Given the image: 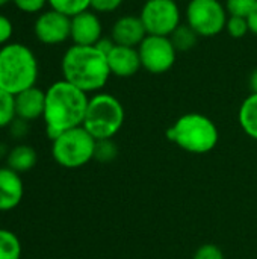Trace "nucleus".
Listing matches in <instances>:
<instances>
[{
    "label": "nucleus",
    "instance_id": "1",
    "mask_svg": "<svg viewBox=\"0 0 257 259\" xmlns=\"http://www.w3.org/2000/svg\"><path fill=\"white\" fill-rule=\"evenodd\" d=\"M89 97L67 80H58L45 90L44 123L50 141L62 132L83 124Z\"/></svg>",
    "mask_w": 257,
    "mask_h": 259
},
{
    "label": "nucleus",
    "instance_id": "2",
    "mask_svg": "<svg viewBox=\"0 0 257 259\" xmlns=\"http://www.w3.org/2000/svg\"><path fill=\"white\" fill-rule=\"evenodd\" d=\"M64 80L77 87L83 93H100L111 77L108 56L95 46L68 47L61 61Z\"/></svg>",
    "mask_w": 257,
    "mask_h": 259
},
{
    "label": "nucleus",
    "instance_id": "3",
    "mask_svg": "<svg viewBox=\"0 0 257 259\" xmlns=\"http://www.w3.org/2000/svg\"><path fill=\"white\" fill-rule=\"evenodd\" d=\"M35 53L21 42H8L0 47V90L17 96L32 88L38 80Z\"/></svg>",
    "mask_w": 257,
    "mask_h": 259
},
{
    "label": "nucleus",
    "instance_id": "4",
    "mask_svg": "<svg viewBox=\"0 0 257 259\" xmlns=\"http://www.w3.org/2000/svg\"><path fill=\"white\" fill-rule=\"evenodd\" d=\"M167 138L188 153L206 155L217 147L220 131L208 115L188 112L180 115L167 129Z\"/></svg>",
    "mask_w": 257,
    "mask_h": 259
},
{
    "label": "nucleus",
    "instance_id": "5",
    "mask_svg": "<svg viewBox=\"0 0 257 259\" xmlns=\"http://www.w3.org/2000/svg\"><path fill=\"white\" fill-rule=\"evenodd\" d=\"M124 118V106L115 96L109 93H95L89 97L82 126L95 140H109L121 131Z\"/></svg>",
    "mask_w": 257,
    "mask_h": 259
},
{
    "label": "nucleus",
    "instance_id": "6",
    "mask_svg": "<svg viewBox=\"0 0 257 259\" xmlns=\"http://www.w3.org/2000/svg\"><path fill=\"white\" fill-rule=\"evenodd\" d=\"M97 140L83 127H73L62 132L52 141V156L64 168H80L94 159Z\"/></svg>",
    "mask_w": 257,
    "mask_h": 259
},
{
    "label": "nucleus",
    "instance_id": "7",
    "mask_svg": "<svg viewBox=\"0 0 257 259\" xmlns=\"http://www.w3.org/2000/svg\"><path fill=\"white\" fill-rule=\"evenodd\" d=\"M186 24L198 36L212 38L226 30L229 14L220 0H189L186 6Z\"/></svg>",
    "mask_w": 257,
    "mask_h": 259
},
{
    "label": "nucleus",
    "instance_id": "8",
    "mask_svg": "<svg viewBox=\"0 0 257 259\" xmlns=\"http://www.w3.org/2000/svg\"><path fill=\"white\" fill-rule=\"evenodd\" d=\"M147 35L171 36L182 24V14L174 0H147L139 14Z\"/></svg>",
    "mask_w": 257,
    "mask_h": 259
},
{
    "label": "nucleus",
    "instance_id": "9",
    "mask_svg": "<svg viewBox=\"0 0 257 259\" xmlns=\"http://www.w3.org/2000/svg\"><path fill=\"white\" fill-rule=\"evenodd\" d=\"M138 53L142 68L151 74H164L170 71L177 58V50L170 36L158 35H147L138 46Z\"/></svg>",
    "mask_w": 257,
    "mask_h": 259
},
{
    "label": "nucleus",
    "instance_id": "10",
    "mask_svg": "<svg viewBox=\"0 0 257 259\" xmlns=\"http://www.w3.org/2000/svg\"><path fill=\"white\" fill-rule=\"evenodd\" d=\"M33 32L36 39L42 44H62L71 36V17L55 9L42 11L35 20Z\"/></svg>",
    "mask_w": 257,
    "mask_h": 259
},
{
    "label": "nucleus",
    "instance_id": "11",
    "mask_svg": "<svg viewBox=\"0 0 257 259\" xmlns=\"http://www.w3.org/2000/svg\"><path fill=\"white\" fill-rule=\"evenodd\" d=\"M103 36L101 21L94 11H83L71 17V39L77 46H95Z\"/></svg>",
    "mask_w": 257,
    "mask_h": 259
},
{
    "label": "nucleus",
    "instance_id": "12",
    "mask_svg": "<svg viewBox=\"0 0 257 259\" xmlns=\"http://www.w3.org/2000/svg\"><path fill=\"white\" fill-rule=\"evenodd\" d=\"M111 36L118 46L138 49V46L147 36V30L139 15H123L114 23Z\"/></svg>",
    "mask_w": 257,
    "mask_h": 259
},
{
    "label": "nucleus",
    "instance_id": "13",
    "mask_svg": "<svg viewBox=\"0 0 257 259\" xmlns=\"http://www.w3.org/2000/svg\"><path fill=\"white\" fill-rule=\"evenodd\" d=\"M108 65L111 74L117 77H132L139 71V68H142L138 49L118 44H115L108 55Z\"/></svg>",
    "mask_w": 257,
    "mask_h": 259
},
{
    "label": "nucleus",
    "instance_id": "14",
    "mask_svg": "<svg viewBox=\"0 0 257 259\" xmlns=\"http://www.w3.org/2000/svg\"><path fill=\"white\" fill-rule=\"evenodd\" d=\"M24 194L21 176L9 167H0V212L15 209Z\"/></svg>",
    "mask_w": 257,
    "mask_h": 259
},
{
    "label": "nucleus",
    "instance_id": "15",
    "mask_svg": "<svg viewBox=\"0 0 257 259\" xmlns=\"http://www.w3.org/2000/svg\"><path fill=\"white\" fill-rule=\"evenodd\" d=\"M14 99H15L17 118L26 120V121H33L44 115L45 91H42L36 85L18 93L17 96H14Z\"/></svg>",
    "mask_w": 257,
    "mask_h": 259
},
{
    "label": "nucleus",
    "instance_id": "16",
    "mask_svg": "<svg viewBox=\"0 0 257 259\" xmlns=\"http://www.w3.org/2000/svg\"><path fill=\"white\" fill-rule=\"evenodd\" d=\"M36 161H38V155L32 146L17 144L9 150L6 156V167L21 175L32 170L36 165Z\"/></svg>",
    "mask_w": 257,
    "mask_h": 259
},
{
    "label": "nucleus",
    "instance_id": "17",
    "mask_svg": "<svg viewBox=\"0 0 257 259\" xmlns=\"http://www.w3.org/2000/svg\"><path fill=\"white\" fill-rule=\"evenodd\" d=\"M238 121L241 129L257 141V94L251 93L242 102L238 112Z\"/></svg>",
    "mask_w": 257,
    "mask_h": 259
},
{
    "label": "nucleus",
    "instance_id": "18",
    "mask_svg": "<svg viewBox=\"0 0 257 259\" xmlns=\"http://www.w3.org/2000/svg\"><path fill=\"white\" fill-rule=\"evenodd\" d=\"M0 259H21V241L8 229L0 228Z\"/></svg>",
    "mask_w": 257,
    "mask_h": 259
},
{
    "label": "nucleus",
    "instance_id": "19",
    "mask_svg": "<svg viewBox=\"0 0 257 259\" xmlns=\"http://www.w3.org/2000/svg\"><path fill=\"white\" fill-rule=\"evenodd\" d=\"M174 49L177 52H189L191 49L195 47L198 35L195 33V30H192L188 24H180L170 36Z\"/></svg>",
    "mask_w": 257,
    "mask_h": 259
},
{
    "label": "nucleus",
    "instance_id": "20",
    "mask_svg": "<svg viewBox=\"0 0 257 259\" xmlns=\"http://www.w3.org/2000/svg\"><path fill=\"white\" fill-rule=\"evenodd\" d=\"M50 9H55L64 15L74 17L83 11L91 9V0H48Z\"/></svg>",
    "mask_w": 257,
    "mask_h": 259
},
{
    "label": "nucleus",
    "instance_id": "21",
    "mask_svg": "<svg viewBox=\"0 0 257 259\" xmlns=\"http://www.w3.org/2000/svg\"><path fill=\"white\" fill-rule=\"evenodd\" d=\"M118 156V146L112 138L109 140H97L95 150H94V159L101 164L114 162Z\"/></svg>",
    "mask_w": 257,
    "mask_h": 259
},
{
    "label": "nucleus",
    "instance_id": "22",
    "mask_svg": "<svg viewBox=\"0 0 257 259\" xmlns=\"http://www.w3.org/2000/svg\"><path fill=\"white\" fill-rule=\"evenodd\" d=\"M17 118L15 115V99L12 94L0 90V129L9 127Z\"/></svg>",
    "mask_w": 257,
    "mask_h": 259
},
{
    "label": "nucleus",
    "instance_id": "23",
    "mask_svg": "<svg viewBox=\"0 0 257 259\" xmlns=\"http://www.w3.org/2000/svg\"><path fill=\"white\" fill-rule=\"evenodd\" d=\"M226 30L232 38H244L250 32V26L245 17H236V15H229L227 23H226Z\"/></svg>",
    "mask_w": 257,
    "mask_h": 259
},
{
    "label": "nucleus",
    "instance_id": "24",
    "mask_svg": "<svg viewBox=\"0 0 257 259\" xmlns=\"http://www.w3.org/2000/svg\"><path fill=\"white\" fill-rule=\"evenodd\" d=\"M257 0H226V11L229 15L236 17H248L253 11Z\"/></svg>",
    "mask_w": 257,
    "mask_h": 259
},
{
    "label": "nucleus",
    "instance_id": "25",
    "mask_svg": "<svg viewBox=\"0 0 257 259\" xmlns=\"http://www.w3.org/2000/svg\"><path fill=\"white\" fill-rule=\"evenodd\" d=\"M12 3L24 14H41L48 0H12Z\"/></svg>",
    "mask_w": 257,
    "mask_h": 259
},
{
    "label": "nucleus",
    "instance_id": "26",
    "mask_svg": "<svg viewBox=\"0 0 257 259\" xmlns=\"http://www.w3.org/2000/svg\"><path fill=\"white\" fill-rule=\"evenodd\" d=\"M192 259H224V253L217 244L208 243L195 250Z\"/></svg>",
    "mask_w": 257,
    "mask_h": 259
},
{
    "label": "nucleus",
    "instance_id": "27",
    "mask_svg": "<svg viewBox=\"0 0 257 259\" xmlns=\"http://www.w3.org/2000/svg\"><path fill=\"white\" fill-rule=\"evenodd\" d=\"M124 0H91V9L97 14H108L117 11Z\"/></svg>",
    "mask_w": 257,
    "mask_h": 259
},
{
    "label": "nucleus",
    "instance_id": "28",
    "mask_svg": "<svg viewBox=\"0 0 257 259\" xmlns=\"http://www.w3.org/2000/svg\"><path fill=\"white\" fill-rule=\"evenodd\" d=\"M12 33H14V26H12V21L0 14V46H5L9 42V39L12 38Z\"/></svg>",
    "mask_w": 257,
    "mask_h": 259
},
{
    "label": "nucleus",
    "instance_id": "29",
    "mask_svg": "<svg viewBox=\"0 0 257 259\" xmlns=\"http://www.w3.org/2000/svg\"><path fill=\"white\" fill-rule=\"evenodd\" d=\"M9 132L15 140L24 138L29 134V121L21 120V118H15L11 124H9Z\"/></svg>",
    "mask_w": 257,
    "mask_h": 259
},
{
    "label": "nucleus",
    "instance_id": "30",
    "mask_svg": "<svg viewBox=\"0 0 257 259\" xmlns=\"http://www.w3.org/2000/svg\"><path fill=\"white\" fill-rule=\"evenodd\" d=\"M95 47L101 52V53H105L106 56L111 53V50L115 47V42H114V39H112V36H101L100 39H98V42L95 44Z\"/></svg>",
    "mask_w": 257,
    "mask_h": 259
},
{
    "label": "nucleus",
    "instance_id": "31",
    "mask_svg": "<svg viewBox=\"0 0 257 259\" xmlns=\"http://www.w3.org/2000/svg\"><path fill=\"white\" fill-rule=\"evenodd\" d=\"M247 21H248V26H250V32L257 35V2L254 8H253V11L247 17Z\"/></svg>",
    "mask_w": 257,
    "mask_h": 259
},
{
    "label": "nucleus",
    "instance_id": "32",
    "mask_svg": "<svg viewBox=\"0 0 257 259\" xmlns=\"http://www.w3.org/2000/svg\"><path fill=\"white\" fill-rule=\"evenodd\" d=\"M250 90H251V93H254L257 94V68L251 73V76H250Z\"/></svg>",
    "mask_w": 257,
    "mask_h": 259
},
{
    "label": "nucleus",
    "instance_id": "33",
    "mask_svg": "<svg viewBox=\"0 0 257 259\" xmlns=\"http://www.w3.org/2000/svg\"><path fill=\"white\" fill-rule=\"evenodd\" d=\"M8 153H9L8 147H6L3 143H0V158H6V156H8Z\"/></svg>",
    "mask_w": 257,
    "mask_h": 259
},
{
    "label": "nucleus",
    "instance_id": "34",
    "mask_svg": "<svg viewBox=\"0 0 257 259\" xmlns=\"http://www.w3.org/2000/svg\"><path fill=\"white\" fill-rule=\"evenodd\" d=\"M9 2H12V0H0V8L2 6H5L6 3H9Z\"/></svg>",
    "mask_w": 257,
    "mask_h": 259
},
{
    "label": "nucleus",
    "instance_id": "35",
    "mask_svg": "<svg viewBox=\"0 0 257 259\" xmlns=\"http://www.w3.org/2000/svg\"><path fill=\"white\" fill-rule=\"evenodd\" d=\"M174 2H177V0H174Z\"/></svg>",
    "mask_w": 257,
    "mask_h": 259
}]
</instances>
